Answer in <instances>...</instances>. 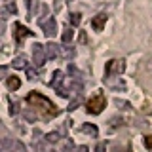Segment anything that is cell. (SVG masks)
Instances as JSON below:
<instances>
[{
    "label": "cell",
    "instance_id": "4",
    "mask_svg": "<svg viewBox=\"0 0 152 152\" xmlns=\"http://www.w3.org/2000/svg\"><path fill=\"white\" fill-rule=\"evenodd\" d=\"M25 36H32V31L27 27H23L21 23H15L13 25V38H15V44H21Z\"/></svg>",
    "mask_w": 152,
    "mask_h": 152
},
{
    "label": "cell",
    "instance_id": "6",
    "mask_svg": "<svg viewBox=\"0 0 152 152\" xmlns=\"http://www.w3.org/2000/svg\"><path fill=\"white\" fill-rule=\"evenodd\" d=\"M40 25L44 27V32L48 36H55V32H57V25H55V21L51 17H48L46 21H40Z\"/></svg>",
    "mask_w": 152,
    "mask_h": 152
},
{
    "label": "cell",
    "instance_id": "14",
    "mask_svg": "<svg viewBox=\"0 0 152 152\" xmlns=\"http://www.w3.org/2000/svg\"><path fill=\"white\" fill-rule=\"evenodd\" d=\"M66 2H72V0H66Z\"/></svg>",
    "mask_w": 152,
    "mask_h": 152
},
{
    "label": "cell",
    "instance_id": "10",
    "mask_svg": "<svg viewBox=\"0 0 152 152\" xmlns=\"http://www.w3.org/2000/svg\"><path fill=\"white\" fill-rule=\"evenodd\" d=\"M72 36H74V31L66 28V31L63 32V36H61V40H63V42H70V40H72Z\"/></svg>",
    "mask_w": 152,
    "mask_h": 152
},
{
    "label": "cell",
    "instance_id": "7",
    "mask_svg": "<svg viewBox=\"0 0 152 152\" xmlns=\"http://www.w3.org/2000/svg\"><path fill=\"white\" fill-rule=\"evenodd\" d=\"M107 13H97L93 19H91V27L95 28V31H103V27H104V23H107Z\"/></svg>",
    "mask_w": 152,
    "mask_h": 152
},
{
    "label": "cell",
    "instance_id": "9",
    "mask_svg": "<svg viewBox=\"0 0 152 152\" xmlns=\"http://www.w3.org/2000/svg\"><path fill=\"white\" fill-rule=\"evenodd\" d=\"M46 50H48V55H46V57H50V59L57 55V46H55V44H48Z\"/></svg>",
    "mask_w": 152,
    "mask_h": 152
},
{
    "label": "cell",
    "instance_id": "12",
    "mask_svg": "<svg viewBox=\"0 0 152 152\" xmlns=\"http://www.w3.org/2000/svg\"><path fill=\"white\" fill-rule=\"evenodd\" d=\"M80 21H82V15H80V13H70V23H72V25H80Z\"/></svg>",
    "mask_w": 152,
    "mask_h": 152
},
{
    "label": "cell",
    "instance_id": "8",
    "mask_svg": "<svg viewBox=\"0 0 152 152\" xmlns=\"http://www.w3.org/2000/svg\"><path fill=\"white\" fill-rule=\"evenodd\" d=\"M19 86H21V80H19L17 76H10V78H8V88L12 89V91H13V89H17Z\"/></svg>",
    "mask_w": 152,
    "mask_h": 152
},
{
    "label": "cell",
    "instance_id": "5",
    "mask_svg": "<svg viewBox=\"0 0 152 152\" xmlns=\"http://www.w3.org/2000/svg\"><path fill=\"white\" fill-rule=\"evenodd\" d=\"M32 61H34L36 66H42V65H44V61H46V50L40 44L32 46Z\"/></svg>",
    "mask_w": 152,
    "mask_h": 152
},
{
    "label": "cell",
    "instance_id": "1",
    "mask_svg": "<svg viewBox=\"0 0 152 152\" xmlns=\"http://www.w3.org/2000/svg\"><path fill=\"white\" fill-rule=\"evenodd\" d=\"M27 103L31 104V107H34L44 118H53V116L59 114V108H57L50 99H46L44 95L38 93V91H31V93H28L27 95Z\"/></svg>",
    "mask_w": 152,
    "mask_h": 152
},
{
    "label": "cell",
    "instance_id": "13",
    "mask_svg": "<svg viewBox=\"0 0 152 152\" xmlns=\"http://www.w3.org/2000/svg\"><path fill=\"white\" fill-rule=\"evenodd\" d=\"M145 145H146V148H152V135L145 137Z\"/></svg>",
    "mask_w": 152,
    "mask_h": 152
},
{
    "label": "cell",
    "instance_id": "3",
    "mask_svg": "<svg viewBox=\"0 0 152 152\" xmlns=\"http://www.w3.org/2000/svg\"><path fill=\"white\" fill-rule=\"evenodd\" d=\"M124 69H126V63L124 59H110L104 66V74L107 76H112V74H122Z\"/></svg>",
    "mask_w": 152,
    "mask_h": 152
},
{
    "label": "cell",
    "instance_id": "2",
    "mask_svg": "<svg viewBox=\"0 0 152 152\" xmlns=\"http://www.w3.org/2000/svg\"><path fill=\"white\" fill-rule=\"evenodd\" d=\"M104 107H107V99H104L103 93H97L95 97H91L88 101V104H86V108H88L89 114H101Z\"/></svg>",
    "mask_w": 152,
    "mask_h": 152
},
{
    "label": "cell",
    "instance_id": "11",
    "mask_svg": "<svg viewBox=\"0 0 152 152\" xmlns=\"http://www.w3.org/2000/svg\"><path fill=\"white\" fill-rule=\"evenodd\" d=\"M25 61H27V57H23V55H19L15 61H13V66H17V69H21V66H25Z\"/></svg>",
    "mask_w": 152,
    "mask_h": 152
}]
</instances>
